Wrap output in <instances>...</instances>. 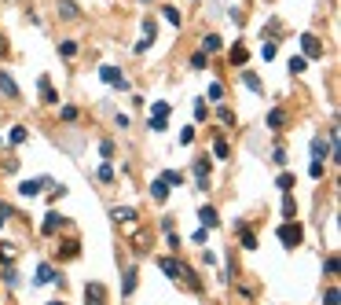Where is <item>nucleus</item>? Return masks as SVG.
<instances>
[{
  "mask_svg": "<svg viewBox=\"0 0 341 305\" xmlns=\"http://www.w3.org/2000/svg\"><path fill=\"white\" fill-rule=\"evenodd\" d=\"M158 268L165 272L169 280H183V283L191 287V291H202V280H198V272H195V268H187V265L180 261V257H162Z\"/></svg>",
  "mask_w": 341,
  "mask_h": 305,
  "instance_id": "nucleus-1",
  "label": "nucleus"
},
{
  "mask_svg": "<svg viewBox=\"0 0 341 305\" xmlns=\"http://www.w3.org/2000/svg\"><path fill=\"white\" fill-rule=\"evenodd\" d=\"M305 239V232H301V224H283V228H279V243H283V247L290 250V247H297V243Z\"/></svg>",
  "mask_w": 341,
  "mask_h": 305,
  "instance_id": "nucleus-2",
  "label": "nucleus"
},
{
  "mask_svg": "<svg viewBox=\"0 0 341 305\" xmlns=\"http://www.w3.org/2000/svg\"><path fill=\"white\" fill-rule=\"evenodd\" d=\"M99 78H103L106 85H114V88H121V92H129V81H125V74H121L118 66H99Z\"/></svg>",
  "mask_w": 341,
  "mask_h": 305,
  "instance_id": "nucleus-3",
  "label": "nucleus"
},
{
  "mask_svg": "<svg viewBox=\"0 0 341 305\" xmlns=\"http://www.w3.org/2000/svg\"><path fill=\"white\" fill-rule=\"evenodd\" d=\"M55 15H59L63 22H77V19H81V8H77L73 0H59V4H55Z\"/></svg>",
  "mask_w": 341,
  "mask_h": 305,
  "instance_id": "nucleus-4",
  "label": "nucleus"
},
{
  "mask_svg": "<svg viewBox=\"0 0 341 305\" xmlns=\"http://www.w3.org/2000/svg\"><path fill=\"white\" fill-rule=\"evenodd\" d=\"M301 48H305V59H323V44H319V37H312V33L301 37Z\"/></svg>",
  "mask_w": 341,
  "mask_h": 305,
  "instance_id": "nucleus-5",
  "label": "nucleus"
},
{
  "mask_svg": "<svg viewBox=\"0 0 341 305\" xmlns=\"http://www.w3.org/2000/svg\"><path fill=\"white\" fill-rule=\"evenodd\" d=\"M85 301H88V305H106L103 283H88V287H85Z\"/></svg>",
  "mask_w": 341,
  "mask_h": 305,
  "instance_id": "nucleus-6",
  "label": "nucleus"
},
{
  "mask_svg": "<svg viewBox=\"0 0 341 305\" xmlns=\"http://www.w3.org/2000/svg\"><path fill=\"white\" fill-rule=\"evenodd\" d=\"M0 92H4L8 99H19V85L11 81V74H8V70H0Z\"/></svg>",
  "mask_w": 341,
  "mask_h": 305,
  "instance_id": "nucleus-7",
  "label": "nucleus"
},
{
  "mask_svg": "<svg viewBox=\"0 0 341 305\" xmlns=\"http://www.w3.org/2000/svg\"><path fill=\"white\" fill-rule=\"evenodd\" d=\"M136 283H139V268H136V265H129V268H125V283H121V294L129 298V294L136 291Z\"/></svg>",
  "mask_w": 341,
  "mask_h": 305,
  "instance_id": "nucleus-8",
  "label": "nucleus"
},
{
  "mask_svg": "<svg viewBox=\"0 0 341 305\" xmlns=\"http://www.w3.org/2000/svg\"><path fill=\"white\" fill-rule=\"evenodd\" d=\"M191 173L198 177V188H206V184H209V162H206V158L191 162Z\"/></svg>",
  "mask_w": 341,
  "mask_h": 305,
  "instance_id": "nucleus-9",
  "label": "nucleus"
},
{
  "mask_svg": "<svg viewBox=\"0 0 341 305\" xmlns=\"http://www.w3.org/2000/svg\"><path fill=\"white\" fill-rule=\"evenodd\" d=\"M63 224H66V217H59V213H48V217H44V224H41V232H44V235H55Z\"/></svg>",
  "mask_w": 341,
  "mask_h": 305,
  "instance_id": "nucleus-10",
  "label": "nucleus"
},
{
  "mask_svg": "<svg viewBox=\"0 0 341 305\" xmlns=\"http://www.w3.org/2000/svg\"><path fill=\"white\" fill-rule=\"evenodd\" d=\"M235 232H239V239H242V247H246V250H253V247H257V235L250 232V228H246V221H235Z\"/></svg>",
  "mask_w": 341,
  "mask_h": 305,
  "instance_id": "nucleus-11",
  "label": "nucleus"
},
{
  "mask_svg": "<svg viewBox=\"0 0 341 305\" xmlns=\"http://www.w3.org/2000/svg\"><path fill=\"white\" fill-rule=\"evenodd\" d=\"M37 283H41V287H44V283H63V276H59L52 265H41V268H37Z\"/></svg>",
  "mask_w": 341,
  "mask_h": 305,
  "instance_id": "nucleus-12",
  "label": "nucleus"
},
{
  "mask_svg": "<svg viewBox=\"0 0 341 305\" xmlns=\"http://www.w3.org/2000/svg\"><path fill=\"white\" fill-rule=\"evenodd\" d=\"M327 155H330V144L323 140V136H316V140H312V162H323Z\"/></svg>",
  "mask_w": 341,
  "mask_h": 305,
  "instance_id": "nucleus-13",
  "label": "nucleus"
},
{
  "mask_svg": "<svg viewBox=\"0 0 341 305\" xmlns=\"http://www.w3.org/2000/svg\"><path fill=\"white\" fill-rule=\"evenodd\" d=\"M150 199H154V202H165V199H169V184H165L162 177L150 184Z\"/></svg>",
  "mask_w": 341,
  "mask_h": 305,
  "instance_id": "nucleus-14",
  "label": "nucleus"
},
{
  "mask_svg": "<svg viewBox=\"0 0 341 305\" xmlns=\"http://www.w3.org/2000/svg\"><path fill=\"white\" fill-rule=\"evenodd\" d=\"M41 99H44V103H59V96H55V88H52L48 78H41Z\"/></svg>",
  "mask_w": 341,
  "mask_h": 305,
  "instance_id": "nucleus-15",
  "label": "nucleus"
},
{
  "mask_svg": "<svg viewBox=\"0 0 341 305\" xmlns=\"http://www.w3.org/2000/svg\"><path fill=\"white\" fill-rule=\"evenodd\" d=\"M110 217H114V221H136V210H132V206H114Z\"/></svg>",
  "mask_w": 341,
  "mask_h": 305,
  "instance_id": "nucleus-16",
  "label": "nucleus"
},
{
  "mask_svg": "<svg viewBox=\"0 0 341 305\" xmlns=\"http://www.w3.org/2000/svg\"><path fill=\"white\" fill-rule=\"evenodd\" d=\"M162 19H165V22H173V26H180V22H183V15H180L173 4H165V8H162Z\"/></svg>",
  "mask_w": 341,
  "mask_h": 305,
  "instance_id": "nucleus-17",
  "label": "nucleus"
},
{
  "mask_svg": "<svg viewBox=\"0 0 341 305\" xmlns=\"http://www.w3.org/2000/svg\"><path fill=\"white\" fill-rule=\"evenodd\" d=\"M202 52H206V55L220 52V37H216V33H206V41H202Z\"/></svg>",
  "mask_w": 341,
  "mask_h": 305,
  "instance_id": "nucleus-18",
  "label": "nucleus"
},
{
  "mask_svg": "<svg viewBox=\"0 0 341 305\" xmlns=\"http://www.w3.org/2000/svg\"><path fill=\"white\" fill-rule=\"evenodd\" d=\"M242 81H246V88H250V92H264V85H260V78H257V74H250V70H246V74H242Z\"/></svg>",
  "mask_w": 341,
  "mask_h": 305,
  "instance_id": "nucleus-19",
  "label": "nucleus"
},
{
  "mask_svg": "<svg viewBox=\"0 0 341 305\" xmlns=\"http://www.w3.org/2000/svg\"><path fill=\"white\" fill-rule=\"evenodd\" d=\"M198 217H202L206 228H216V210L213 206H202V210H198Z\"/></svg>",
  "mask_w": 341,
  "mask_h": 305,
  "instance_id": "nucleus-20",
  "label": "nucleus"
},
{
  "mask_svg": "<svg viewBox=\"0 0 341 305\" xmlns=\"http://www.w3.org/2000/svg\"><path fill=\"white\" fill-rule=\"evenodd\" d=\"M37 191H41V180H26V184L19 188V195H22V199H33Z\"/></svg>",
  "mask_w": 341,
  "mask_h": 305,
  "instance_id": "nucleus-21",
  "label": "nucleus"
},
{
  "mask_svg": "<svg viewBox=\"0 0 341 305\" xmlns=\"http://www.w3.org/2000/svg\"><path fill=\"white\" fill-rule=\"evenodd\" d=\"M246 59H250V52H246L242 44H235V48H231V63H235V66H246Z\"/></svg>",
  "mask_w": 341,
  "mask_h": 305,
  "instance_id": "nucleus-22",
  "label": "nucleus"
},
{
  "mask_svg": "<svg viewBox=\"0 0 341 305\" xmlns=\"http://www.w3.org/2000/svg\"><path fill=\"white\" fill-rule=\"evenodd\" d=\"M99 180H103V184H114V165L106 162V158H103V165H99Z\"/></svg>",
  "mask_w": 341,
  "mask_h": 305,
  "instance_id": "nucleus-23",
  "label": "nucleus"
},
{
  "mask_svg": "<svg viewBox=\"0 0 341 305\" xmlns=\"http://www.w3.org/2000/svg\"><path fill=\"white\" fill-rule=\"evenodd\" d=\"M283 121H286V111H279V107H275V111L268 114V125L272 129H283Z\"/></svg>",
  "mask_w": 341,
  "mask_h": 305,
  "instance_id": "nucleus-24",
  "label": "nucleus"
},
{
  "mask_svg": "<svg viewBox=\"0 0 341 305\" xmlns=\"http://www.w3.org/2000/svg\"><path fill=\"white\" fill-rule=\"evenodd\" d=\"M162 180H165L169 188H180V184H183V177H180L176 170H165V173H162Z\"/></svg>",
  "mask_w": 341,
  "mask_h": 305,
  "instance_id": "nucleus-25",
  "label": "nucleus"
},
{
  "mask_svg": "<svg viewBox=\"0 0 341 305\" xmlns=\"http://www.w3.org/2000/svg\"><path fill=\"white\" fill-rule=\"evenodd\" d=\"M59 55H63V59H73V55H77V41H63V44H59Z\"/></svg>",
  "mask_w": 341,
  "mask_h": 305,
  "instance_id": "nucleus-26",
  "label": "nucleus"
},
{
  "mask_svg": "<svg viewBox=\"0 0 341 305\" xmlns=\"http://www.w3.org/2000/svg\"><path fill=\"white\" fill-rule=\"evenodd\" d=\"M154 33H158V26H154V19H143V41L154 44Z\"/></svg>",
  "mask_w": 341,
  "mask_h": 305,
  "instance_id": "nucleus-27",
  "label": "nucleus"
},
{
  "mask_svg": "<svg viewBox=\"0 0 341 305\" xmlns=\"http://www.w3.org/2000/svg\"><path fill=\"white\" fill-rule=\"evenodd\" d=\"M305 66H308L305 55H293V59H290V74H305Z\"/></svg>",
  "mask_w": 341,
  "mask_h": 305,
  "instance_id": "nucleus-28",
  "label": "nucleus"
},
{
  "mask_svg": "<svg viewBox=\"0 0 341 305\" xmlns=\"http://www.w3.org/2000/svg\"><path fill=\"white\" fill-rule=\"evenodd\" d=\"M77 250H81V243H77V239H66V243H63V257H77Z\"/></svg>",
  "mask_w": 341,
  "mask_h": 305,
  "instance_id": "nucleus-29",
  "label": "nucleus"
},
{
  "mask_svg": "<svg viewBox=\"0 0 341 305\" xmlns=\"http://www.w3.org/2000/svg\"><path fill=\"white\" fill-rule=\"evenodd\" d=\"M206 63H209V55H206V52H195V55H191V70H202Z\"/></svg>",
  "mask_w": 341,
  "mask_h": 305,
  "instance_id": "nucleus-30",
  "label": "nucleus"
},
{
  "mask_svg": "<svg viewBox=\"0 0 341 305\" xmlns=\"http://www.w3.org/2000/svg\"><path fill=\"white\" fill-rule=\"evenodd\" d=\"M26 136H29V132H26L22 125H15V129H11V136H8V140H11V144H26Z\"/></svg>",
  "mask_w": 341,
  "mask_h": 305,
  "instance_id": "nucleus-31",
  "label": "nucleus"
},
{
  "mask_svg": "<svg viewBox=\"0 0 341 305\" xmlns=\"http://www.w3.org/2000/svg\"><path fill=\"white\" fill-rule=\"evenodd\" d=\"M275 188H279V191H290V188H293V177H290V173H279Z\"/></svg>",
  "mask_w": 341,
  "mask_h": 305,
  "instance_id": "nucleus-32",
  "label": "nucleus"
},
{
  "mask_svg": "<svg viewBox=\"0 0 341 305\" xmlns=\"http://www.w3.org/2000/svg\"><path fill=\"white\" fill-rule=\"evenodd\" d=\"M206 114H209V107H206V99H198V103H195V121H206Z\"/></svg>",
  "mask_w": 341,
  "mask_h": 305,
  "instance_id": "nucleus-33",
  "label": "nucleus"
},
{
  "mask_svg": "<svg viewBox=\"0 0 341 305\" xmlns=\"http://www.w3.org/2000/svg\"><path fill=\"white\" fill-rule=\"evenodd\" d=\"M213 155L216 158H228V140H213Z\"/></svg>",
  "mask_w": 341,
  "mask_h": 305,
  "instance_id": "nucleus-34",
  "label": "nucleus"
},
{
  "mask_svg": "<svg viewBox=\"0 0 341 305\" xmlns=\"http://www.w3.org/2000/svg\"><path fill=\"white\" fill-rule=\"evenodd\" d=\"M260 55H264V63H272V59H275V41H264V48H260Z\"/></svg>",
  "mask_w": 341,
  "mask_h": 305,
  "instance_id": "nucleus-35",
  "label": "nucleus"
},
{
  "mask_svg": "<svg viewBox=\"0 0 341 305\" xmlns=\"http://www.w3.org/2000/svg\"><path fill=\"white\" fill-rule=\"evenodd\" d=\"M216 114H220V121H224V125H235V111H228V107H220Z\"/></svg>",
  "mask_w": 341,
  "mask_h": 305,
  "instance_id": "nucleus-36",
  "label": "nucleus"
},
{
  "mask_svg": "<svg viewBox=\"0 0 341 305\" xmlns=\"http://www.w3.org/2000/svg\"><path fill=\"white\" fill-rule=\"evenodd\" d=\"M150 111H154V118H165V114H169V103H165V99H158V103L150 107Z\"/></svg>",
  "mask_w": 341,
  "mask_h": 305,
  "instance_id": "nucleus-37",
  "label": "nucleus"
},
{
  "mask_svg": "<svg viewBox=\"0 0 341 305\" xmlns=\"http://www.w3.org/2000/svg\"><path fill=\"white\" fill-rule=\"evenodd\" d=\"M59 118H63V121H77V107H63V111H59Z\"/></svg>",
  "mask_w": 341,
  "mask_h": 305,
  "instance_id": "nucleus-38",
  "label": "nucleus"
},
{
  "mask_svg": "<svg viewBox=\"0 0 341 305\" xmlns=\"http://www.w3.org/2000/svg\"><path fill=\"white\" fill-rule=\"evenodd\" d=\"M308 177L319 180V177H323V162H312V165H308Z\"/></svg>",
  "mask_w": 341,
  "mask_h": 305,
  "instance_id": "nucleus-39",
  "label": "nucleus"
},
{
  "mask_svg": "<svg viewBox=\"0 0 341 305\" xmlns=\"http://www.w3.org/2000/svg\"><path fill=\"white\" fill-rule=\"evenodd\" d=\"M283 213H286V217H293V213H297V206H293V199H290V195L283 199Z\"/></svg>",
  "mask_w": 341,
  "mask_h": 305,
  "instance_id": "nucleus-40",
  "label": "nucleus"
},
{
  "mask_svg": "<svg viewBox=\"0 0 341 305\" xmlns=\"http://www.w3.org/2000/svg\"><path fill=\"white\" fill-rule=\"evenodd\" d=\"M99 155H103V158H110V155H114V144H110V140H103V144H99Z\"/></svg>",
  "mask_w": 341,
  "mask_h": 305,
  "instance_id": "nucleus-41",
  "label": "nucleus"
},
{
  "mask_svg": "<svg viewBox=\"0 0 341 305\" xmlns=\"http://www.w3.org/2000/svg\"><path fill=\"white\" fill-rule=\"evenodd\" d=\"M220 96H224V85H209V99L216 103V99H220Z\"/></svg>",
  "mask_w": 341,
  "mask_h": 305,
  "instance_id": "nucleus-42",
  "label": "nucleus"
},
{
  "mask_svg": "<svg viewBox=\"0 0 341 305\" xmlns=\"http://www.w3.org/2000/svg\"><path fill=\"white\" fill-rule=\"evenodd\" d=\"M327 305H337V287H327V298H323Z\"/></svg>",
  "mask_w": 341,
  "mask_h": 305,
  "instance_id": "nucleus-43",
  "label": "nucleus"
},
{
  "mask_svg": "<svg viewBox=\"0 0 341 305\" xmlns=\"http://www.w3.org/2000/svg\"><path fill=\"white\" fill-rule=\"evenodd\" d=\"M191 140H195V129H183V132H180V144H183V147H187Z\"/></svg>",
  "mask_w": 341,
  "mask_h": 305,
  "instance_id": "nucleus-44",
  "label": "nucleus"
},
{
  "mask_svg": "<svg viewBox=\"0 0 341 305\" xmlns=\"http://www.w3.org/2000/svg\"><path fill=\"white\" fill-rule=\"evenodd\" d=\"M150 129L154 132H165V118H150Z\"/></svg>",
  "mask_w": 341,
  "mask_h": 305,
  "instance_id": "nucleus-45",
  "label": "nucleus"
},
{
  "mask_svg": "<svg viewBox=\"0 0 341 305\" xmlns=\"http://www.w3.org/2000/svg\"><path fill=\"white\" fill-rule=\"evenodd\" d=\"M327 276H337V257H327Z\"/></svg>",
  "mask_w": 341,
  "mask_h": 305,
  "instance_id": "nucleus-46",
  "label": "nucleus"
},
{
  "mask_svg": "<svg viewBox=\"0 0 341 305\" xmlns=\"http://www.w3.org/2000/svg\"><path fill=\"white\" fill-rule=\"evenodd\" d=\"M4 52H8V44H4V37H0V55H4Z\"/></svg>",
  "mask_w": 341,
  "mask_h": 305,
  "instance_id": "nucleus-47",
  "label": "nucleus"
},
{
  "mask_svg": "<svg viewBox=\"0 0 341 305\" xmlns=\"http://www.w3.org/2000/svg\"><path fill=\"white\" fill-rule=\"evenodd\" d=\"M4 221H8V217H4V213H0V228H4Z\"/></svg>",
  "mask_w": 341,
  "mask_h": 305,
  "instance_id": "nucleus-48",
  "label": "nucleus"
},
{
  "mask_svg": "<svg viewBox=\"0 0 341 305\" xmlns=\"http://www.w3.org/2000/svg\"><path fill=\"white\" fill-rule=\"evenodd\" d=\"M139 4H150V0H139Z\"/></svg>",
  "mask_w": 341,
  "mask_h": 305,
  "instance_id": "nucleus-49",
  "label": "nucleus"
},
{
  "mask_svg": "<svg viewBox=\"0 0 341 305\" xmlns=\"http://www.w3.org/2000/svg\"><path fill=\"white\" fill-rule=\"evenodd\" d=\"M52 305H63V301H52Z\"/></svg>",
  "mask_w": 341,
  "mask_h": 305,
  "instance_id": "nucleus-50",
  "label": "nucleus"
}]
</instances>
